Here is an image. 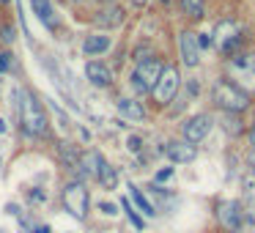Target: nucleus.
Instances as JSON below:
<instances>
[{
	"instance_id": "1",
	"label": "nucleus",
	"mask_w": 255,
	"mask_h": 233,
	"mask_svg": "<svg viewBox=\"0 0 255 233\" xmlns=\"http://www.w3.org/2000/svg\"><path fill=\"white\" fill-rule=\"evenodd\" d=\"M19 126L28 137H50V118H47L44 105L39 102V96L33 91H22V102H19Z\"/></svg>"
},
{
	"instance_id": "2",
	"label": "nucleus",
	"mask_w": 255,
	"mask_h": 233,
	"mask_svg": "<svg viewBox=\"0 0 255 233\" xmlns=\"http://www.w3.org/2000/svg\"><path fill=\"white\" fill-rule=\"evenodd\" d=\"M211 102L220 107L222 113H231V116H242L244 110H250L253 105V96L242 88V85L231 83V80L220 77L211 88Z\"/></svg>"
},
{
	"instance_id": "3",
	"label": "nucleus",
	"mask_w": 255,
	"mask_h": 233,
	"mask_svg": "<svg viewBox=\"0 0 255 233\" xmlns=\"http://www.w3.org/2000/svg\"><path fill=\"white\" fill-rule=\"evenodd\" d=\"M61 198H63V206L66 211L74 217V220H88V209H91V195H88V187H85L80 178L74 181H66L61 189Z\"/></svg>"
},
{
	"instance_id": "4",
	"label": "nucleus",
	"mask_w": 255,
	"mask_h": 233,
	"mask_svg": "<svg viewBox=\"0 0 255 233\" xmlns=\"http://www.w3.org/2000/svg\"><path fill=\"white\" fill-rule=\"evenodd\" d=\"M178 88H181V72H178L176 63H165V69H162V74H159V80H156L154 91H151L154 105L156 107H167L173 99H176Z\"/></svg>"
},
{
	"instance_id": "5",
	"label": "nucleus",
	"mask_w": 255,
	"mask_h": 233,
	"mask_svg": "<svg viewBox=\"0 0 255 233\" xmlns=\"http://www.w3.org/2000/svg\"><path fill=\"white\" fill-rule=\"evenodd\" d=\"M162 69H165V63L156 55H151V58H145V61H140L137 66H134L129 83H132V88L137 91V94H151L156 80H159V74H162Z\"/></svg>"
},
{
	"instance_id": "6",
	"label": "nucleus",
	"mask_w": 255,
	"mask_h": 233,
	"mask_svg": "<svg viewBox=\"0 0 255 233\" xmlns=\"http://www.w3.org/2000/svg\"><path fill=\"white\" fill-rule=\"evenodd\" d=\"M217 222L225 233H239L244 225V211L239 206V200H220L217 203V211H214Z\"/></svg>"
},
{
	"instance_id": "7",
	"label": "nucleus",
	"mask_w": 255,
	"mask_h": 233,
	"mask_svg": "<svg viewBox=\"0 0 255 233\" xmlns=\"http://www.w3.org/2000/svg\"><path fill=\"white\" fill-rule=\"evenodd\" d=\"M211 126H214V121H211L209 113H198V116H189L184 118L181 123V140H187V143H200V140H206V134L211 132Z\"/></svg>"
},
{
	"instance_id": "8",
	"label": "nucleus",
	"mask_w": 255,
	"mask_h": 233,
	"mask_svg": "<svg viewBox=\"0 0 255 233\" xmlns=\"http://www.w3.org/2000/svg\"><path fill=\"white\" fill-rule=\"evenodd\" d=\"M178 52H181V63L184 66H198L200 63V44H198V33L192 30H181L178 33Z\"/></svg>"
},
{
	"instance_id": "9",
	"label": "nucleus",
	"mask_w": 255,
	"mask_h": 233,
	"mask_svg": "<svg viewBox=\"0 0 255 233\" xmlns=\"http://www.w3.org/2000/svg\"><path fill=\"white\" fill-rule=\"evenodd\" d=\"M162 151H165V156L173 165H187V162H192L198 156V148L192 143H187V140H170V143H165Z\"/></svg>"
},
{
	"instance_id": "10",
	"label": "nucleus",
	"mask_w": 255,
	"mask_h": 233,
	"mask_svg": "<svg viewBox=\"0 0 255 233\" xmlns=\"http://www.w3.org/2000/svg\"><path fill=\"white\" fill-rule=\"evenodd\" d=\"M124 19H127V11L113 3V6H105V8L96 11L94 25H96V28H102V30H113V28H118V25H124Z\"/></svg>"
},
{
	"instance_id": "11",
	"label": "nucleus",
	"mask_w": 255,
	"mask_h": 233,
	"mask_svg": "<svg viewBox=\"0 0 255 233\" xmlns=\"http://www.w3.org/2000/svg\"><path fill=\"white\" fill-rule=\"evenodd\" d=\"M85 77H88V83L96 85V88H110L113 85V72H110V66L102 63V61L85 63Z\"/></svg>"
},
{
	"instance_id": "12",
	"label": "nucleus",
	"mask_w": 255,
	"mask_h": 233,
	"mask_svg": "<svg viewBox=\"0 0 255 233\" xmlns=\"http://www.w3.org/2000/svg\"><path fill=\"white\" fill-rule=\"evenodd\" d=\"M116 110H118V116H121V118H127V121H132V123L145 121V107L140 105L137 99H129V96H121V99L116 102Z\"/></svg>"
},
{
	"instance_id": "13",
	"label": "nucleus",
	"mask_w": 255,
	"mask_h": 233,
	"mask_svg": "<svg viewBox=\"0 0 255 233\" xmlns=\"http://www.w3.org/2000/svg\"><path fill=\"white\" fill-rule=\"evenodd\" d=\"M129 200H132V206H134V209H137L143 217H148V220H151V217H156V209L151 206V200L145 198L143 189H137L134 184H129Z\"/></svg>"
},
{
	"instance_id": "14",
	"label": "nucleus",
	"mask_w": 255,
	"mask_h": 233,
	"mask_svg": "<svg viewBox=\"0 0 255 233\" xmlns=\"http://www.w3.org/2000/svg\"><path fill=\"white\" fill-rule=\"evenodd\" d=\"M58 156H61V162L69 167V170L77 173L80 159H83V151H80L77 145H72V143H61V145H58Z\"/></svg>"
},
{
	"instance_id": "15",
	"label": "nucleus",
	"mask_w": 255,
	"mask_h": 233,
	"mask_svg": "<svg viewBox=\"0 0 255 233\" xmlns=\"http://www.w3.org/2000/svg\"><path fill=\"white\" fill-rule=\"evenodd\" d=\"M107 50H110V36H99V33H96V36H88V39L83 41V52H85V55H91V58L102 55V52H107Z\"/></svg>"
},
{
	"instance_id": "16",
	"label": "nucleus",
	"mask_w": 255,
	"mask_h": 233,
	"mask_svg": "<svg viewBox=\"0 0 255 233\" xmlns=\"http://www.w3.org/2000/svg\"><path fill=\"white\" fill-rule=\"evenodd\" d=\"M30 3H33V11H36V17L41 19V25H47L50 30H55L58 25H55V17H52L50 0H30Z\"/></svg>"
},
{
	"instance_id": "17",
	"label": "nucleus",
	"mask_w": 255,
	"mask_h": 233,
	"mask_svg": "<svg viewBox=\"0 0 255 233\" xmlns=\"http://www.w3.org/2000/svg\"><path fill=\"white\" fill-rule=\"evenodd\" d=\"M96 181H99L102 189H116L118 187V170L105 162V165H102V170H99V176H96Z\"/></svg>"
},
{
	"instance_id": "18",
	"label": "nucleus",
	"mask_w": 255,
	"mask_h": 233,
	"mask_svg": "<svg viewBox=\"0 0 255 233\" xmlns=\"http://www.w3.org/2000/svg\"><path fill=\"white\" fill-rule=\"evenodd\" d=\"M121 209L127 211V220L132 222V228H134V231H145V217H143V214H140V211L132 206V200H129V198H124V200H121Z\"/></svg>"
},
{
	"instance_id": "19",
	"label": "nucleus",
	"mask_w": 255,
	"mask_h": 233,
	"mask_svg": "<svg viewBox=\"0 0 255 233\" xmlns=\"http://www.w3.org/2000/svg\"><path fill=\"white\" fill-rule=\"evenodd\" d=\"M181 8H184V14H187V17L203 19V14H206V0H181Z\"/></svg>"
},
{
	"instance_id": "20",
	"label": "nucleus",
	"mask_w": 255,
	"mask_h": 233,
	"mask_svg": "<svg viewBox=\"0 0 255 233\" xmlns=\"http://www.w3.org/2000/svg\"><path fill=\"white\" fill-rule=\"evenodd\" d=\"M233 66L242 69V72H255V52H242V55L233 58Z\"/></svg>"
},
{
	"instance_id": "21",
	"label": "nucleus",
	"mask_w": 255,
	"mask_h": 233,
	"mask_svg": "<svg viewBox=\"0 0 255 233\" xmlns=\"http://www.w3.org/2000/svg\"><path fill=\"white\" fill-rule=\"evenodd\" d=\"M225 132L233 134V137H236V134H242V132H244L242 118H239V116H231V113H225Z\"/></svg>"
},
{
	"instance_id": "22",
	"label": "nucleus",
	"mask_w": 255,
	"mask_h": 233,
	"mask_svg": "<svg viewBox=\"0 0 255 233\" xmlns=\"http://www.w3.org/2000/svg\"><path fill=\"white\" fill-rule=\"evenodd\" d=\"M11 69H14V55L3 50V52H0V74H8Z\"/></svg>"
},
{
	"instance_id": "23",
	"label": "nucleus",
	"mask_w": 255,
	"mask_h": 233,
	"mask_svg": "<svg viewBox=\"0 0 255 233\" xmlns=\"http://www.w3.org/2000/svg\"><path fill=\"white\" fill-rule=\"evenodd\" d=\"M0 41H3V44H14V25H8V22H3L0 25Z\"/></svg>"
},
{
	"instance_id": "24",
	"label": "nucleus",
	"mask_w": 255,
	"mask_h": 233,
	"mask_svg": "<svg viewBox=\"0 0 255 233\" xmlns=\"http://www.w3.org/2000/svg\"><path fill=\"white\" fill-rule=\"evenodd\" d=\"M28 200H30L33 206H39V203H44V200H47V192H44L41 187H33V189L28 192Z\"/></svg>"
},
{
	"instance_id": "25",
	"label": "nucleus",
	"mask_w": 255,
	"mask_h": 233,
	"mask_svg": "<svg viewBox=\"0 0 255 233\" xmlns=\"http://www.w3.org/2000/svg\"><path fill=\"white\" fill-rule=\"evenodd\" d=\"M167 178H173V167H162V170H156L154 181H156V184H162V181H167Z\"/></svg>"
},
{
	"instance_id": "26",
	"label": "nucleus",
	"mask_w": 255,
	"mask_h": 233,
	"mask_svg": "<svg viewBox=\"0 0 255 233\" xmlns=\"http://www.w3.org/2000/svg\"><path fill=\"white\" fill-rule=\"evenodd\" d=\"M99 211H102V214H107V217H116L118 214V206L116 203H107V200H105V203H99Z\"/></svg>"
},
{
	"instance_id": "27",
	"label": "nucleus",
	"mask_w": 255,
	"mask_h": 233,
	"mask_svg": "<svg viewBox=\"0 0 255 233\" xmlns=\"http://www.w3.org/2000/svg\"><path fill=\"white\" fill-rule=\"evenodd\" d=\"M127 145H129V151H134V154H137V151H143V140H140L137 134H132V137L127 140Z\"/></svg>"
},
{
	"instance_id": "28",
	"label": "nucleus",
	"mask_w": 255,
	"mask_h": 233,
	"mask_svg": "<svg viewBox=\"0 0 255 233\" xmlns=\"http://www.w3.org/2000/svg\"><path fill=\"white\" fill-rule=\"evenodd\" d=\"M198 44L200 47H211L214 44V33H198Z\"/></svg>"
},
{
	"instance_id": "29",
	"label": "nucleus",
	"mask_w": 255,
	"mask_h": 233,
	"mask_svg": "<svg viewBox=\"0 0 255 233\" xmlns=\"http://www.w3.org/2000/svg\"><path fill=\"white\" fill-rule=\"evenodd\" d=\"M247 143H250V148L255 151V121L250 123V129H247Z\"/></svg>"
},
{
	"instance_id": "30",
	"label": "nucleus",
	"mask_w": 255,
	"mask_h": 233,
	"mask_svg": "<svg viewBox=\"0 0 255 233\" xmlns=\"http://www.w3.org/2000/svg\"><path fill=\"white\" fill-rule=\"evenodd\" d=\"M30 233H52V228H50V225H36Z\"/></svg>"
},
{
	"instance_id": "31",
	"label": "nucleus",
	"mask_w": 255,
	"mask_h": 233,
	"mask_svg": "<svg viewBox=\"0 0 255 233\" xmlns=\"http://www.w3.org/2000/svg\"><path fill=\"white\" fill-rule=\"evenodd\" d=\"M145 3H148V0H132V6H137V8H143Z\"/></svg>"
},
{
	"instance_id": "32",
	"label": "nucleus",
	"mask_w": 255,
	"mask_h": 233,
	"mask_svg": "<svg viewBox=\"0 0 255 233\" xmlns=\"http://www.w3.org/2000/svg\"><path fill=\"white\" fill-rule=\"evenodd\" d=\"M6 132V121H3V118H0V134Z\"/></svg>"
},
{
	"instance_id": "33",
	"label": "nucleus",
	"mask_w": 255,
	"mask_h": 233,
	"mask_svg": "<svg viewBox=\"0 0 255 233\" xmlns=\"http://www.w3.org/2000/svg\"><path fill=\"white\" fill-rule=\"evenodd\" d=\"M102 6H113V3H116V0H99Z\"/></svg>"
},
{
	"instance_id": "34",
	"label": "nucleus",
	"mask_w": 255,
	"mask_h": 233,
	"mask_svg": "<svg viewBox=\"0 0 255 233\" xmlns=\"http://www.w3.org/2000/svg\"><path fill=\"white\" fill-rule=\"evenodd\" d=\"M250 167H253V173H255V156H253V162H250Z\"/></svg>"
},
{
	"instance_id": "35",
	"label": "nucleus",
	"mask_w": 255,
	"mask_h": 233,
	"mask_svg": "<svg viewBox=\"0 0 255 233\" xmlns=\"http://www.w3.org/2000/svg\"><path fill=\"white\" fill-rule=\"evenodd\" d=\"M72 3H77V6H80V3H85V0H72Z\"/></svg>"
},
{
	"instance_id": "36",
	"label": "nucleus",
	"mask_w": 255,
	"mask_h": 233,
	"mask_svg": "<svg viewBox=\"0 0 255 233\" xmlns=\"http://www.w3.org/2000/svg\"><path fill=\"white\" fill-rule=\"evenodd\" d=\"M6 3H8V0H0V6H6Z\"/></svg>"
},
{
	"instance_id": "37",
	"label": "nucleus",
	"mask_w": 255,
	"mask_h": 233,
	"mask_svg": "<svg viewBox=\"0 0 255 233\" xmlns=\"http://www.w3.org/2000/svg\"><path fill=\"white\" fill-rule=\"evenodd\" d=\"M162 3H173V0H162Z\"/></svg>"
},
{
	"instance_id": "38",
	"label": "nucleus",
	"mask_w": 255,
	"mask_h": 233,
	"mask_svg": "<svg viewBox=\"0 0 255 233\" xmlns=\"http://www.w3.org/2000/svg\"><path fill=\"white\" fill-rule=\"evenodd\" d=\"M0 167H3V159H0Z\"/></svg>"
}]
</instances>
